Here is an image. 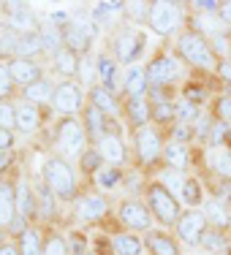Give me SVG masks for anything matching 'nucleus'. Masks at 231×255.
I'll return each mask as SVG.
<instances>
[{
  "label": "nucleus",
  "mask_w": 231,
  "mask_h": 255,
  "mask_svg": "<svg viewBox=\"0 0 231 255\" xmlns=\"http://www.w3.org/2000/svg\"><path fill=\"white\" fill-rule=\"evenodd\" d=\"M44 185L49 187L57 198H74L76 196V182H74V171L65 160L52 157L44 166Z\"/></svg>",
  "instance_id": "obj_1"
},
{
  "label": "nucleus",
  "mask_w": 231,
  "mask_h": 255,
  "mask_svg": "<svg viewBox=\"0 0 231 255\" xmlns=\"http://www.w3.org/2000/svg\"><path fill=\"white\" fill-rule=\"evenodd\" d=\"M147 209L153 212L158 217V223H163V226H172V223L180 220V204L177 198L169 193L166 185H161V182H153L147 190Z\"/></svg>",
  "instance_id": "obj_2"
},
{
  "label": "nucleus",
  "mask_w": 231,
  "mask_h": 255,
  "mask_svg": "<svg viewBox=\"0 0 231 255\" xmlns=\"http://www.w3.org/2000/svg\"><path fill=\"white\" fill-rule=\"evenodd\" d=\"M177 49L191 65H199V68H212L215 65V49L199 33H182L177 41Z\"/></svg>",
  "instance_id": "obj_3"
},
{
  "label": "nucleus",
  "mask_w": 231,
  "mask_h": 255,
  "mask_svg": "<svg viewBox=\"0 0 231 255\" xmlns=\"http://www.w3.org/2000/svg\"><path fill=\"white\" fill-rule=\"evenodd\" d=\"M207 215L204 212H199V209H188V212H182L180 215V220H177V236L185 245H199V242L204 239V234H207Z\"/></svg>",
  "instance_id": "obj_4"
},
{
  "label": "nucleus",
  "mask_w": 231,
  "mask_h": 255,
  "mask_svg": "<svg viewBox=\"0 0 231 255\" xmlns=\"http://www.w3.org/2000/svg\"><path fill=\"white\" fill-rule=\"evenodd\" d=\"M84 138H87V133H84V128L76 123V120H63L57 128V147L63 155H79L84 147Z\"/></svg>",
  "instance_id": "obj_5"
},
{
  "label": "nucleus",
  "mask_w": 231,
  "mask_h": 255,
  "mask_svg": "<svg viewBox=\"0 0 231 255\" xmlns=\"http://www.w3.org/2000/svg\"><path fill=\"white\" fill-rule=\"evenodd\" d=\"M150 27L155 30V33H161V35H166V33H172L174 27H177V22H180V8L174 3H150Z\"/></svg>",
  "instance_id": "obj_6"
},
{
  "label": "nucleus",
  "mask_w": 231,
  "mask_h": 255,
  "mask_svg": "<svg viewBox=\"0 0 231 255\" xmlns=\"http://www.w3.org/2000/svg\"><path fill=\"white\" fill-rule=\"evenodd\" d=\"M144 74H147V82L153 84V87H163V84L174 82V79L180 76V65L172 54H161V57H155L153 63L144 68Z\"/></svg>",
  "instance_id": "obj_7"
},
{
  "label": "nucleus",
  "mask_w": 231,
  "mask_h": 255,
  "mask_svg": "<svg viewBox=\"0 0 231 255\" xmlns=\"http://www.w3.org/2000/svg\"><path fill=\"white\" fill-rule=\"evenodd\" d=\"M136 152H139V160L144 166H153L158 157L163 155V147H161V138L153 128H142L136 130Z\"/></svg>",
  "instance_id": "obj_8"
},
{
  "label": "nucleus",
  "mask_w": 231,
  "mask_h": 255,
  "mask_svg": "<svg viewBox=\"0 0 231 255\" xmlns=\"http://www.w3.org/2000/svg\"><path fill=\"white\" fill-rule=\"evenodd\" d=\"M142 49H144V33H136V30H125L114 41V54H117L120 63H133L142 54Z\"/></svg>",
  "instance_id": "obj_9"
},
{
  "label": "nucleus",
  "mask_w": 231,
  "mask_h": 255,
  "mask_svg": "<svg viewBox=\"0 0 231 255\" xmlns=\"http://www.w3.org/2000/svg\"><path fill=\"white\" fill-rule=\"evenodd\" d=\"M8 76H11V82L14 84H22V87H30V84H35L38 79H44L41 76V71H38V65L33 63V60H22V57H14V60H8Z\"/></svg>",
  "instance_id": "obj_10"
},
{
  "label": "nucleus",
  "mask_w": 231,
  "mask_h": 255,
  "mask_svg": "<svg viewBox=\"0 0 231 255\" xmlns=\"http://www.w3.org/2000/svg\"><path fill=\"white\" fill-rule=\"evenodd\" d=\"M54 106H57V112L63 114H74L82 109V90L76 87L74 82H63L60 87H54Z\"/></svg>",
  "instance_id": "obj_11"
},
{
  "label": "nucleus",
  "mask_w": 231,
  "mask_h": 255,
  "mask_svg": "<svg viewBox=\"0 0 231 255\" xmlns=\"http://www.w3.org/2000/svg\"><path fill=\"white\" fill-rule=\"evenodd\" d=\"M150 215H153V212L139 201H123L120 204V220H123L128 228L147 231L150 228Z\"/></svg>",
  "instance_id": "obj_12"
},
{
  "label": "nucleus",
  "mask_w": 231,
  "mask_h": 255,
  "mask_svg": "<svg viewBox=\"0 0 231 255\" xmlns=\"http://www.w3.org/2000/svg\"><path fill=\"white\" fill-rule=\"evenodd\" d=\"M16 217V187L14 182H0V228H11Z\"/></svg>",
  "instance_id": "obj_13"
},
{
  "label": "nucleus",
  "mask_w": 231,
  "mask_h": 255,
  "mask_svg": "<svg viewBox=\"0 0 231 255\" xmlns=\"http://www.w3.org/2000/svg\"><path fill=\"white\" fill-rule=\"evenodd\" d=\"M106 212H109V204L103 201L101 196H82L76 201V217L79 220L93 223V220H101Z\"/></svg>",
  "instance_id": "obj_14"
},
{
  "label": "nucleus",
  "mask_w": 231,
  "mask_h": 255,
  "mask_svg": "<svg viewBox=\"0 0 231 255\" xmlns=\"http://www.w3.org/2000/svg\"><path fill=\"white\" fill-rule=\"evenodd\" d=\"M84 133H87L90 138H95V141H101V138L106 136V114H103L101 109H95L93 103L84 109Z\"/></svg>",
  "instance_id": "obj_15"
},
{
  "label": "nucleus",
  "mask_w": 231,
  "mask_h": 255,
  "mask_svg": "<svg viewBox=\"0 0 231 255\" xmlns=\"http://www.w3.org/2000/svg\"><path fill=\"white\" fill-rule=\"evenodd\" d=\"M98 152L103 155V160H109V163H114V168L120 166V163L125 160V147H123V141H120V136L117 133H106V136L98 141Z\"/></svg>",
  "instance_id": "obj_16"
},
{
  "label": "nucleus",
  "mask_w": 231,
  "mask_h": 255,
  "mask_svg": "<svg viewBox=\"0 0 231 255\" xmlns=\"http://www.w3.org/2000/svg\"><path fill=\"white\" fill-rule=\"evenodd\" d=\"M125 112H128L131 123L142 130V128H147V123L153 120V109H150V103L144 95H139V98H128V103H125Z\"/></svg>",
  "instance_id": "obj_17"
},
{
  "label": "nucleus",
  "mask_w": 231,
  "mask_h": 255,
  "mask_svg": "<svg viewBox=\"0 0 231 255\" xmlns=\"http://www.w3.org/2000/svg\"><path fill=\"white\" fill-rule=\"evenodd\" d=\"M147 250L153 255H180L177 242L166 234H158V231H147Z\"/></svg>",
  "instance_id": "obj_18"
},
{
  "label": "nucleus",
  "mask_w": 231,
  "mask_h": 255,
  "mask_svg": "<svg viewBox=\"0 0 231 255\" xmlns=\"http://www.w3.org/2000/svg\"><path fill=\"white\" fill-rule=\"evenodd\" d=\"M63 41H65V49L74 52L76 57L90 49V38L82 33V27H79V25H68V27H63Z\"/></svg>",
  "instance_id": "obj_19"
},
{
  "label": "nucleus",
  "mask_w": 231,
  "mask_h": 255,
  "mask_svg": "<svg viewBox=\"0 0 231 255\" xmlns=\"http://www.w3.org/2000/svg\"><path fill=\"white\" fill-rule=\"evenodd\" d=\"M11 25H14L16 30H19V35H25V33H35V16H33V11L27 8V5H11Z\"/></svg>",
  "instance_id": "obj_20"
},
{
  "label": "nucleus",
  "mask_w": 231,
  "mask_h": 255,
  "mask_svg": "<svg viewBox=\"0 0 231 255\" xmlns=\"http://www.w3.org/2000/svg\"><path fill=\"white\" fill-rule=\"evenodd\" d=\"M163 160L169 163L172 171H185V166H188V147H185V144H177V141L166 144V147H163Z\"/></svg>",
  "instance_id": "obj_21"
},
{
  "label": "nucleus",
  "mask_w": 231,
  "mask_h": 255,
  "mask_svg": "<svg viewBox=\"0 0 231 255\" xmlns=\"http://www.w3.org/2000/svg\"><path fill=\"white\" fill-rule=\"evenodd\" d=\"M35 204H38V198H33L30 187L25 182H19V185H16V215H22L25 220L35 217Z\"/></svg>",
  "instance_id": "obj_22"
},
{
  "label": "nucleus",
  "mask_w": 231,
  "mask_h": 255,
  "mask_svg": "<svg viewBox=\"0 0 231 255\" xmlns=\"http://www.w3.org/2000/svg\"><path fill=\"white\" fill-rule=\"evenodd\" d=\"M123 87H125V93H128L131 98L147 95V87H150L147 74H144L142 68H131V71H128V76H125V82H123Z\"/></svg>",
  "instance_id": "obj_23"
},
{
  "label": "nucleus",
  "mask_w": 231,
  "mask_h": 255,
  "mask_svg": "<svg viewBox=\"0 0 231 255\" xmlns=\"http://www.w3.org/2000/svg\"><path fill=\"white\" fill-rule=\"evenodd\" d=\"M38 125H41V114H38V109H35V106L25 103V106L16 109V130H22V133H33Z\"/></svg>",
  "instance_id": "obj_24"
},
{
  "label": "nucleus",
  "mask_w": 231,
  "mask_h": 255,
  "mask_svg": "<svg viewBox=\"0 0 231 255\" xmlns=\"http://www.w3.org/2000/svg\"><path fill=\"white\" fill-rule=\"evenodd\" d=\"M112 250L117 253V255H142L144 253V245L133 234H117L112 239Z\"/></svg>",
  "instance_id": "obj_25"
},
{
  "label": "nucleus",
  "mask_w": 231,
  "mask_h": 255,
  "mask_svg": "<svg viewBox=\"0 0 231 255\" xmlns=\"http://www.w3.org/2000/svg\"><path fill=\"white\" fill-rule=\"evenodd\" d=\"M98 76H101V82H103V87H106V90H117L120 87L117 65H114V60L106 57V54H101V57H98Z\"/></svg>",
  "instance_id": "obj_26"
},
{
  "label": "nucleus",
  "mask_w": 231,
  "mask_h": 255,
  "mask_svg": "<svg viewBox=\"0 0 231 255\" xmlns=\"http://www.w3.org/2000/svg\"><path fill=\"white\" fill-rule=\"evenodd\" d=\"M41 49H44L41 33H25V35H19V44H16V54H22V60H30L33 54H38Z\"/></svg>",
  "instance_id": "obj_27"
},
{
  "label": "nucleus",
  "mask_w": 231,
  "mask_h": 255,
  "mask_svg": "<svg viewBox=\"0 0 231 255\" xmlns=\"http://www.w3.org/2000/svg\"><path fill=\"white\" fill-rule=\"evenodd\" d=\"M19 255H44V242L35 228H27L19 236Z\"/></svg>",
  "instance_id": "obj_28"
},
{
  "label": "nucleus",
  "mask_w": 231,
  "mask_h": 255,
  "mask_svg": "<svg viewBox=\"0 0 231 255\" xmlns=\"http://www.w3.org/2000/svg\"><path fill=\"white\" fill-rule=\"evenodd\" d=\"M25 98L30 103H46L49 98H54V87L46 79H38L35 84H30V87H25Z\"/></svg>",
  "instance_id": "obj_29"
},
{
  "label": "nucleus",
  "mask_w": 231,
  "mask_h": 255,
  "mask_svg": "<svg viewBox=\"0 0 231 255\" xmlns=\"http://www.w3.org/2000/svg\"><path fill=\"white\" fill-rule=\"evenodd\" d=\"M90 101H93V106L101 109L103 114H109V112H114V109H117V101H114L112 90H106L103 84H101V87L90 90Z\"/></svg>",
  "instance_id": "obj_30"
},
{
  "label": "nucleus",
  "mask_w": 231,
  "mask_h": 255,
  "mask_svg": "<svg viewBox=\"0 0 231 255\" xmlns=\"http://www.w3.org/2000/svg\"><path fill=\"white\" fill-rule=\"evenodd\" d=\"M54 65L60 68V74H65V76H74V74H76V68H79V60H76V54H74V52H68V49H60L57 54H54Z\"/></svg>",
  "instance_id": "obj_31"
},
{
  "label": "nucleus",
  "mask_w": 231,
  "mask_h": 255,
  "mask_svg": "<svg viewBox=\"0 0 231 255\" xmlns=\"http://www.w3.org/2000/svg\"><path fill=\"white\" fill-rule=\"evenodd\" d=\"M174 112H177L180 125H193L199 120V106L193 101H188V98H182L177 106H174Z\"/></svg>",
  "instance_id": "obj_32"
},
{
  "label": "nucleus",
  "mask_w": 231,
  "mask_h": 255,
  "mask_svg": "<svg viewBox=\"0 0 231 255\" xmlns=\"http://www.w3.org/2000/svg\"><path fill=\"white\" fill-rule=\"evenodd\" d=\"M79 163H82V171L98 174L101 171V163H103V155L98 152V149H84L82 157H79Z\"/></svg>",
  "instance_id": "obj_33"
},
{
  "label": "nucleus",
  "mask_w": 231,
  "mask_h": 255,
  "mask_svg": "<svg viewBox=\"0 0 231 255\" xmlns=\"http://www.w3.org/2000/svg\"><path fill=\"white\" fill-rule=\"evenodd\" d=\"M202 245L210 250V255H218V250H226V236H223V231L212 228V231H207V234H204Z\"/></svg>",
  "instance_id": "obj_34"
},
{
  "label": "nucleus",
  "mask_w": 231,
  "mask_h": 255,
  "mask_svg": "<svg viewBox=\"0 0 231 255\" xmlns=\"http://www.w3.org/2000/svg\"><path fill=\"white\" fill-rule=\"evenodd\" d=\"M182 201H185L188 206H196L199 201H202V187H199L196 179H185L182 182V190H180Z\"/></svg>",
  "instance_id": "obj_35"
},
{
  "label": "nucleus",
  "mask_w": 231,
  "mask_h": 255,
  "mask_svg": "<svg viewBox=\"0 0 231 255\" xmlns=\"http://www.w3.org/2000/svg\"><path fill=\"white\" fill-rule=\"evenodd\" d=\"M120 168H101L98 174H95V182H98V187H103V190H112V187H117L120 182Z\"/></svg>",
  "instance_id": "obj_36"
},
{
  "label": "nucleus",
  "mask_w": 231,
  "mask_h": 255,
  "mask_svg": "<svg viewBox=\"0 0 231 255\" xmlns=\"http://www.w3.org/2000/svg\"><path fill=\"white\" fill-rule=\"evenodd\" d=\"M207 217L212 220V228H218V231L229 228V215H226V209H223L221 204H210V206H207Z\"/></svg>",
  "instance_id": "obj_37"
},
{
  "label": "nucleus",
  "mask_w": 231,
  "mask_h": 255,
  "mask_svg": "<svg viewBox=\"0 0 231 255\" xmlns=\"http://www.w3.org/2000/svg\"><path fill=\"white\" fill-rule=\"evenodd\" d=\"M68 250H71L68 242H65L63 236H57V234L44 242V255H68Z\"/></svg>",
  "instance_id": "obj_38"
},
{
  "label": "nucleus",
  "mask_w": 231,
  "mask_h": 255,
  "mask_svg": "<svg viewBox=\"0 0 231 255\" xmlns=\"http://www.w3.org/2000/svg\"><path fill=\"white\" fill-rule=\"evenodd\" d=\"M215 114H218V123L231 125V95H221V98H218Z\"/></svg>",
  "instance_id": "obj_39"
},
{
  "label": "nucleus",
  "mask_w": 231,
  "mask_h": 255,
  "mask_svg": "<svg viewBox=\"0 0 231 255\" xmlns=\"http://www.w3.org/2000/svg\"><path fill=\"white\" fill-rule=\"evenodd\" d=\"M212 166H215V171L221 174L223 179L231 182V152H229V149H226V152H221V155H215Z\"/></svg>",
  "instance_id": "obj_40"
},
{
  "label": "nucleus",
  "mask_w": 231,
  "mask_h": 255,
  "mask_svg": "<svg viewBox=\"0 0 231 255\" xmlns=\"http://www.w3.org/2000/svg\"><path fill=\"white\" fill-rule=\"evenodd\" d=\"M0 128H5V130L16 128V109L11 103H0Z\"/></svg>",
  "instance_id": "obj_41"
},
{
  "label": "nucleus",
  "mask_w": 231,
  "mask_h": 255,
  "mask_svg": "<svg viewBox=\"0 0 231 255\" xmlns=\"http://www.w3.org/2000/svg\"><path fill=\"white\" fill-rule=\"evenodd\" d=\"M153 120L155 123H169V120H177V112H174L172 103H158V106L153 109Z\"/></svg>",
  "instance_id": "obj_42"
},
{
  "label": "nucleus",
  "mask_w": 231,
  "mask_h": 255,
  "mask_svg": "<svg viewBox=\"0 0 231 255\" xmlns=\"http://www.w3.org/2000/svg\"><path fill=\"white\" fill-rule=\"evenodd\" d=\"M52 196H54V193H52L46 185H38V190H35V198L41 201V209H44V215H46V217H49V215H52V209H54V206H52Z\"/></svg>",
  "instance_id": "obj_43"
},
{
  "label": "nucleus",
  "mask_w": 231,
  "mask_h": 255,
  "mask_svg": "<svg viewBox=\"0 0 231 255\" xmlns=\"http://www.w3.org/2000/svg\"><path fill=\"white\" fill-rule=\"evenodd\" d=\"M57 30H52V27H46L44 33H41V41H44V49L49 52V54H57L60 52V44H57Z\"/></svg>",
  "instance_id": "obj_44"
},
{
  "label": "nucleus",
  "mask_w": 231,
  "mask_h": 255,
  "mask_svg": "<svg viewBox=\"0 0 231 255\" xmlns=\"http://www.w3.org/2000/svg\"><path fill=\"white\" fill-rule=\"evenodd\" d=\"M114 8H123V3H98V5H95V11H93V19L95 22H106L109 16H112Z\"/></svg>",
  "instance_id": "obj_45"
},
{
  "label": "nucleus",
  "mask_w": 231,
  "mask_h": 255,
  "mask_svg": "<svg viewBox=\"0 0 231 255\" xmlns=\"http://www.w3.org/2000/svg\"><path fill=\"white\" fill-rule=\"evenodd\" d=\"M11 90H14V82H11V76H8V68L0 65V103H5V98L11 95Z\"/></svg>",
  "instance_id": "obj_46"
},
{
  "label": "nucleus",
  "mask_w": 231,
  "mask_h": 255,
  "mask_svg": "<svg viewBox=\"0 0 231 255\" xmlns=\"http://www.w3.org/2000/svg\"><path fill=\"white\" fill-rule=\"evenodd\" d=\"M11 147H14V133L0 128V152H8Z\"/></svg>",
  "instance_id": "obj_47"
},
{
  "label": "nucleus",
  "mask_w": 231,
  "mask_h": 255,
  "mask_svg": "<svg viewBox=\"0 0 231 255\" xmlns=\"http://www.w3.org/2000/svg\"><path fill=\"white\" fill-rule=\"evenodd\" d=\"M212 46H215V54H231V44H229L226 38H223V33H218V35H215Z\"/></svg>",
  "instance_id": "obj_48"
},
{
  "label": "nucleus",
  "mask_w": 231,
  "mask_h": 255,
  "mask_svg": "<svg viewBox=\"0 0 231 255\" xmlns=\"http://www.w3.org/2000/svg\"><path fill=\"white\" fill-rule=\"evenodd\" d=\"M49 22H52V25L68 27V14H65V11H52V14H49Z\"/></svg>",
  "instance_id": "obj_49"
},
{
  "label": "nucleus",
  "mask_w": 231,
  "mask_h": 255,
  "mask_svg": "<svg viewBox=\"0 0 231 255\" xmlns=\"http://www.w3.org/2000/svg\"><path fill=\"white\" fill-rule=\"evenodd\" d=\"M218 76H221L223 82L231 84V63H229V60H226V63H218Z\"/></svg>",
  "instance_id": "obj_50"
},
{
  "label": "nucleus",
  "mask_w": 231,
  "mask_h": 255,
  "mask_svg": "<svg viewBox=\"0 0 231 255\" xmlns=\"http://www.w3.org/2000/svg\"><path fill=\"white\" fill-rule=\"evenodd\" d=\"M202 95H204V93H202V87H196V84L185 90V98H188V101H193V103H199V101H202Z\"/></svg>",
  "instance_id": "obj_51"
},
{
  "label": "nucleus",
  "mask_w": 231,
  "mask_h": 255,
  "mask_svg": "<svg viewBox=\"0 0 231 255\" xmlns=\"http://www.w3.org/2000/svg\"><path fill=\"white\" fill-rule=\"evenodd\" d=\"M188 136H191V125H180V128H174V138H177V144H182Z\"/></svg>",
  "instance_id": "obj_52"
},
{
  "label": "nucleus",
  "mask_w": 231,
  "mask_h": 255,
  "mask_svg": "<svg viewBox=\"0 0 231 255\" xmlns=\"http://www.w3.org/2000/svg\"><path fill=\"white\" fill-rule=\"evenodd\" d=\"M193 5H196V8L210 11V14H212V11H218V8H221V5H218V3H212V0H199V3H193ZM218 14H221V11H218Z\"/></svg>",
  "instance_id": "obj_53"
},
{
  "label": "nucleus",
  "mask_w": 231,
  "mask_h": 255,
  "mask_svg": "<svg viewBox=\"0 0 231 255\" xmlns=\"http://www.w3.org/2000/svg\"><path fill=\"white\" fill-rule=\"evenodd\" d=\"M221 19H223V25H229V27H231V3L221 5Z\"/></svg>",
  "instance_id": "obj_54"
},
{
  "label": "nucleus",
  "mask_w": 231,
  "mask_h": 255,
  "mask_svg": "<svg viewBox=\"0 0 231 255\" xmlns=\"http://www.w3.org/2000/svg\"><path fill=\"white\" fill-rule=\"evenodd\" d=\"M0 255H19V247H14V245H0Z\"/></svg>",
  "instance_id": "obj_55"
},
{
  "label": "nucleus",
  "mask_w": 231,
  "mask_h": 255,
  "mask_svg": "<svg viewBox=\"0 0 231 255\" xmlns=\"http://www.w3.org/2000/svg\"><path fill=\"white\" fill-rule=\"evenodd\" d=\"M8 163H11V155H8V152H0V174L8 168Z\"/></svg>",
  "instance_id": "obj_56"
},
{
  "label": "nucleus",
  "mask_w": 231,
  "mask_h": 255,
  "mask_svg": "<svg viewBox=\"0 0 231 255\" xmlns=\"http://www.w3.org/2000/svg\"><path fill=\"white\" fill-rule=\"evenodd\" d=\"M229 63H231V54H229Z\"/></svg>",
  "instance_id": "obj_57"
},
{
  "label": "nucleus",
  "mask_w": 231,
  "mask_h": 255,
  "mask_svg": "<svg viewBox=\"0 0 231 255\" xmlns=\"http://www.w3.org/2000/svg\"><path fill=\"white\" fill-rule=\"evenodd\" d=\"M84 255H90V253H84Z\"/></svg>",
  "instance_id": "obj_58"
}]
</instances>
